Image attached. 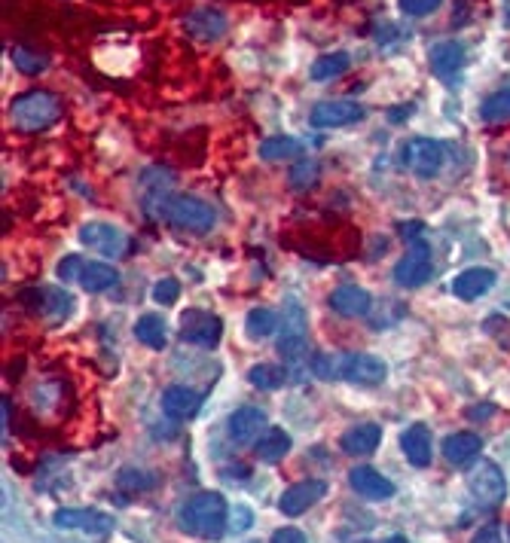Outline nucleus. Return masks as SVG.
<instances>
[{"instance_id": "f257e3e1", "label": "nucleus", "mask_w": 510, "mask_h": 543, "mask_svg": "<svg viewBox=\"0 0 510 543\" xmlns=\"http://www.w3.org/2000/svg\"><path fill=\"white\" fill-rule=\"evenodd\" d=\"M226 519H230V507H226L220 492H199L181 507V528L187 534L217 540L226 531Z\"/></svg>"}, {"instance_id": "f03ea898", "label": "nucleus", "mask_w": 510, "mask_h": 543, "mask_svg": "<svg viewBox=\"0 0 510 543\" xmlns=\"http://www.w3.org/2000/svg\"><path fill=\"white\" fill-rule=\"evenodd\" d=\"M10 119L19 132H43L62 119V101L46 89H31L13 98Z\"/></svg>"}, {"instance_id": "7ed1b4c3", "label": "nucleus", "mask_w": 510, "mask_h": 543, "mask_svg": "<svg viewBox=\"0 0 510 543\" xmlns=\"http://www.w3.org/2000/svg\"><path fill=\"white\" fill-rule=\"evenodd\" d=\"M165 220L175 223L178 229L205 235V232L214 229L217 211H214V205H208V202H202V199H196V196H175L172 202H168Z\"/></svg>"}, {"instance_id": "20e7f679", "label": "nucleus", "mask_w": 510, "mask_h": 543, "mask_svg": "<svg viewBox=\"0 0 510 543\" xmlns=\"http://www.w3.org/2000/svg\"><path fill=\"white\" fill-rule=\"evenodd\" d=\"M306 354V312L297 299L291 296L285 315H281V336H278V357L285 360H300Z\"/></svg>"}, {"instance_id": "39448f33", "label": "nucleus", "mask_w": 510, "mask_h": 543, "mask_svg": "<svg viewBox=\"0 0 510 543\" xmlns=\"http://www.w3.org/2000/svg\"><path fill=\"white\" fill-rule=\"evenodd\" d=\"M401 162L407 171H413L422 180L437 177V171L443 168V144L434 138H410L401 147Z\"/></svg>"}, {"instance_id": "423d86ee", "label": "nucleus", "mask_w": 510, "mask_h": 543, "mask_svg": "<svg viewBox=\"0 0 510 543\" xmlns=\"http://www.w3.org/2000/svg\"><path fill=\"white\" fill-rule=\"evenodd\" d=\"M468 489L471 498L483 507H498L507 498V479L504 473L492 464V461H480L471 473H468Z\"/></svg>"}, {"instance_id": "0eeeda50", "label": "nucleus", "mask_w": 510, "mask_h": 543, "mask_svg": "<svg viewBox=\"0 0 510 543\" xmlns=\"http://www.w3.org/2000/svg\"><path fill=\"white\" fill-rule=\"evenodd\" d=\"M388 376L385 360L373 357V354H339V379H346L352 385H364V388H376L382 385Z\"/></svg>"}, {"instance_id": "6e6552de", "label": "nucleus", "mask_w": 510, "mask_h": 543, "mask_svg": "<svg viewBox=\"0 0 510 543\" xmlns=\"http://www.w3.org/2000/svg\"><path fill=\"white\" fill-rule=\"evenodd\" d=\"M55 528L65 531H86V534H110L113 531V516L92 510V507H62L52 516Z\"/></svg>"}, {"instance_id": "1a4fd4ad", "label": "nucleus", "mask_w": 510, "mask_h": 543, "mask_svg": "<svg viewBox=\"0 0 510 543\" xmlns=\"http://www.w3.org/2000/svg\"><path fill=\"white\" fill-rule=\"evenodd\" d=\"M223 336V324L217 315L205 312V309H187L181 315V339L202 345V348H214Z\"/></svg>"}, {"instance_id": "9d476101", "label": "nucleus", "mask_w": 510, "mask_h": 543, "mask_svg": "<svg viewBox=\"0 0 510 543\" xmlns=\"http://www.w3.org/2000/svg\"><path fill=\"white\" fill-rule=\"evenodd\" d=\"M364 119V107L358 101H346V98H336V101H321L312 107L309 123L315 129H343Z\"/></svg>"}, {"instance_id": "9b49d317", "label": "nucleus", "mask_w": 510, "mask_h": 543, "mask_svg": "<svg viewBox=\"0 0 510 543\" xmlns=\"http://www.w3.org/2000/svg\"><path fill=\"white\" fill-rule=\"evenodd\" d=\"M80 241H83L86 248H92V251L110 257V260L123 257L126 248H129L126 232L117 229V226H110V223H86V226L80 229Z\"/></svg>"}, {"instance_id": "f8f14e48", "label": "nucleus", "mask_w": 510, "mask_h": 543, "mask_svg": "<svg viewBox=\"0 0 510 543\" xmlns=\"http://www.w3.org/2000/svg\"><path fill=\"white\" fill-rule=\"evenodd\" d=\"M431 278V248L425 241H413L410 251L394 266V281L401 287H422Z\"/></svg>"}, {"instance_id": "ddd939ff", "label": "nucleus", "mask_w": 510, "mask_h": 543, "mask_svg": "<svg viewBox=\"0 0 510 543\" xmlns=\"http://www.w3.org/2000/svg\"><path fill=\"white\" fill-rule=\"evenodd\" d=\"M324 492H327L324 479H303V482H297V486H291L288 492H281L278 510L285 516H300L309 507H315L324 498Z\"/></svg>"}, {"instance_id": "4468645a", "label": "nucleus", "mask_w": 510, "mask_h": 543, "mask_svg": "<svg viewBox=\"0 0 510 543\" xmlns=\"http://www.w3.org/2000/svg\"><path fill=\"white\" fill-rule=\"evenodd\" d=\"M184 28L193 40H202V43H214L226 34V28H230V22H226V16L214 7H199L193 10L187 19H184Z\"/></svg>"}, {"instance_id": "2eb2a0df", "label": "nucleus", "mask_w": 510, "mask_h": 543, "mask_svg": "<svg viewBox=\"0 0 510 543\" xmlns=\"http://www.w3.org/2000/svg\"><path fill=\"white\" fill-rule=\"evenodd\" d=\"M263 428H266V412L257 406H242L230 415V421H226V431H230L233 443H239V446L254 443Z\"/></svg>"}, {"instance_id": "dca6fc26", "label": "nucleus", "mask_w": 510, "mask_h": 543, "mask_svg": "<svg viewBox=\"0 0 510 543\" xmlns=\"http://www.w3.org/2000/svg\"><path fill=\"white\" fill-rule=\"evenodd\" d=\"M349 486L361 495V498H367V501H388V498H394V482L391 479H385L379 470H373V467H355L352 473H349Z\"/></svg>"}, {"instance_id": "f3484780", "label": "nucleus", "mask_w": 510, "mask_h": 543, "mask_svg": "<svg viewBox=\"0 0 510 543\" xmlns=\"http://www.w3.org/2000/svg\"><path fill=\"white\" fill-rule=\"evenodd\" d=\"M428 62H431V71L437 77L449 80L452 74H459L462 65H465V46L459 40H440V43L431 46Z\"/></svg>"}, {"instance_id": "a211bd4d", "label": "nucleus", "mask_w": 510, "mask_h": 543, "mask_svg": "<svg viewBox=\"0 0 510 543\" xmlns=\"http://www.w3.org/2000/svg\"><path fill=\"white\" fill-rule=\"evenodd\" d=\"M483 452V440L471 431H459V434H449L443 440V458L452 464V467H465L471 464L477 455Z\"/></svg>"}, {"instance_id": "6ab92c4d", "label": "nucleus", "mask_w": 510, "mask_h": 543, "mask_svg": "<svg viewBox=\"0 0 510 543\" xmlns=\"http://www.w3.org/2000/svg\"><path fill=\"white\" fill-rule=\"evenodd\" d=\"M330 309L336 315H346V318H358L370 312V293L364 287L355 284H343L330 293Z\"/></svg>"}, {"instance_id": "aec40b11", "label": "nucleus", "mask_w": 510, "mask_h": 543, "mask_svg": "<svg viewBox=\"0 0 510 543\" xmlns=\"http://www.w3.org/2000/svg\"><path fill=\"white\" fill-rule=\"evenodd\" d=\"M379 440H382V428H379V425H370V421H364V425H355V428H349L343 437H339V446H343L346 455L361 458V455L376 452V449H379Z\"/></svg>"}, {"instance_id": "412c9836", "label": "nucleus", "mask_w": 510, "mask_h": 543, "mask_svg": "<svg viewBox=\"0 0 510 543\" xmlns=\"http://www.w3.org/2000/svg\"><path fill=\"white\" fill-rule=\"evenodd\" d=\"M492 284H495V272L474 266V269H465L456 281H452V293L465 299V303H471V299H480L483 293H489Z\"/></svg>"}, {"instance_id": "4be33fe9", "label": "nucleus", "mask_w": 510, "mask_h": 543, "mask_svg": "<svg viewBox=\"0 0 510 543\" xmlns=\"http://www.w3.org/2000/svg\"><path fill=\"white\" fill-rule=\"evenodd\" d=\"M202 406V394L187 385H172L162 394V409L172 418H193Z\"/></svg>"}, {"instance_id": "5701e85b", "label": "nucleus", "mask_w": 510, "mask_h": 543, "mask_svg": "<svg viewBox=\"0 0 510 543\" xmlns=\"http://www.w3.org/2000/svg\"><path fill=\"white\" fill-rule=\"evenodd\" d=\"M401 449L413 467H428L431 464V431L425 425H410L401 437Z\"/></svg>"}, {"instance_id": "b1692460", "label": "nucleus", "mask_w": 510, "mask_h": 543, "mask_svg": "<svg viewBox=\"0 0 510 543\" xmlns=\"http://www.w3.org/2000/svg\"><path fill=\"white\" fill-rule=\"evenodd\" d=\"M120 281L117 269L107 266V263H86L83 272H80V287L86 293H101V290H110L113 284Z\"/></svg>"}, {"instance_id": "393cba45", "label": "nucleus", "mask_w": 510, "mask_h": 543, "mask_svg": "<svg viewBox=\"0 0 510 543\" xmlns=\"http://www.w3.org/2000/svg\"><path fill=\"white\" fill-rule=\"evenodd\" d=\"M349 68H352V55H349V52H330V55H321V58H318L309 74H312L315 83H327V80L343 77Z\"/></svg>"}, {"instance_id": "a878e982", "label": "nucleus", "mask_w": 510, "mask_h": 543, "mask_svg": "<svg viewBox=\"0 0 510 543\" xmlns=\"http://www.w3.org/2000/svg\"><path fill=\"white\" fill-rule=\"evenodd\" d=\"M300 153H303V144L297 138H288V135H275V138H266L260 144V159H266V162L294 159Z\"/></svg>"}, {"instance_id": "bb28decb", "label": "nucleus", "mask_w": 510, "mask_h": 543, "mask_svg": "<svg viewBox=\"0 0 510 543\" xmlns=\"http://www.w3.org/2000/svg\"><path fill=\"white\" fill-rule=\"evenodd\" d=\"M291 452V434L281 431V428H272L263 440H257V458L260 461H281Z\"/></svg>"}, {"instance_id": "cd10ccee", "label": "nucleus", "mask_w": 510, "mask_h": 543, "mask_svg": "<svg viewBox=\"0 0 510 543\" xmlns=\"http://www.w3.org/2000/svg\"><path fill=\"white\" fill-rule=\"evenodd\" d=\"M159 482V476L153 470H144V467H123L117 473V486L123 492H150Z\"/></svg>"}, {"instance_id": "c85d7f7f", "label": "nucleus", "mask_w": 510, "mask_h": 543, "mask_svg": "<svg viewBox=\"0 0 510 543\" xmlns=\"http://www.w3.org/2000/svg\"><path fill=\"white\" fill-rule=\"evenodd\" d=\"M480 116H483V123H507L510 119V89H498V92L486 95V101L480 104Z\"/></svg>"}, {"instance_id": "c756f323", "label": "nucleus", "mask_w": 510, "mask_h": 543, "mask_svg": "<svg viewBox=\"0 0 510 543\" xmlns=\"http://www.w3.org/2000/svg\"><path fill=\"white\" fill-rule=\"evenodd\" d=\"M135 336L147 348H165V321L159 315H141L135 324Z\"/></svg>"}, {"instance_id": "7c9ffc66", "label": "nucleus", "mask_w": 510, "mask_h": 543, "mask_svg": "<svg viewBox=\"0 0 510 543\" xmlns=\"http://www.w3.org/2000/svg\"><path fill=\"white\" fill-rule=\"evenodd\" d=\"M278 330V315L272 309H251L245 318V333L251 339H266Z\"/></svg>"}, {"instance_id": "2f4dec72", "label": "nucleus", "mask_w": 510, "mask_h": 543, "mask_svg": "<svg viewBox=\"0 0 510 543\" xmlns=\"http://www.w3.org/2000/svg\"><path fill=\"white\" fill-rule=\"evenodd\" d=\"M248 382H251L254 388H260V391H275V388H281V385L288 382V373L281 370V367L257 364V367H251V373H248Z\"/></svg>"}, {"instance_id": "473e14b6", "label": "nucleus", "mask_w": 510, "mask_h": 543, "mask_svg": "<svg viewBox=\"0 0 510 543\" xmlns=\"http://www.w3.org/2000/svg\"><path fill=\"white\" fill-rule=\"evenodd\" d=\"M10 58H13L16 71L31 74V77L49 68V58H46V55H40V52H34V49H25V46H16V49L10 52Z\"/></svg>"}, {"instance_id": "72a5a7b5", "label": "nucleus", "mask_w": 510, "mask_h": 543, "mask_svg": "<svg viewBox=\"0 0 510 543\" xmlns=\"http://www.w3.org/2000/svg\"><path fill=\"white\" fill-rule=\"evenodd\" d=\"M43 309H46V315H49L52 321H65V318L74 312V299H71V293H65V290H46Z\"/></svg>"}, {"instance_id": "f704fd0d", "label": "nucleus", "mask_w": 510, "mask_h": 543, "mask_svg": "<svg viewBox=\"0 0 510 543\" xmlns=\"http://www.w3.org/2000/svg\"><path fill=\"white\" fill-rule=\"evenodd\" d=\"M318 162L315 159H300L294 168H291V174H288V184L294 187V190H309V187H315L318 184Z\"/></svg>"}, {"instance_id": "c9c22d12", "label": "nucleus", "mask_w": 510, "mask_h": 543, "mask_svg": "<svg viewBox=\"0 0 510 543\" xmlns=\"http://www.w3.org/2000/svg\"><path fill=\"white\" fill-rule=\"evenodd\" d=\"M153 303H159V306H175V299L181 296V284L175 281V278H162V281H156L153 284Z\"/></svg>"}, {"instance_id": "e433bc0d", "label": "nucleus", "mask_w": 510, "mask_h": 543, "mask_svg": "<svg viewBox=\"0 0 510 543\" xmlns=\"http://www.w3.org/2000/svg\"><path fill=\"white\" fill-rule=\"evenodd\" d=\"M312 373L324 382L339 379V354H315L312 360Z\"/></svg>"}, {"instance_id": "4c0bfd02", "label": "nucleus", "mask_w": 510, "mask_h": 543, "mask_svg": "<svg viewBox=\"0 0 510 543\" xmlns=\"http://www.w3.org/2000/svg\"><path fill=\"white\" fill-rule=\"evenodd\" d=\"M440 4H443V0H398L401 13H404V16H413V19H425V16H431V13H437Z\"/></svg>"}, {"instance_id": "58836bf2", "label": "nucleus", "mask_w": 510, "mask_h": 543, "mask_svg": "<svg viewBox=\"0 0 510 543\" xmlns=\"http://www.w3.org/2000/svg\"><path fill=\"white\" fill-rule=\"evenodd\" d=\"M471 543H507V540H504V528H501L498 522H489V525H483V528L474 534Z\"/></svg>"}, {"instance_id": "ea45409f", "label": "nucleus", "mask_w": 510, "mask_h": 543, "mask_svg": "<svg viewBox=\"0 0 510 543\" xmlns=\"http://www.w3.org/2000/svg\"><path fill=\"white\" fill-rule=\"evenodd\" d=\"M83 260L77 257V254H71V257H65L62 263H59V275L65 278V281H80V272H83Z\"/></svg>"}, {"instance_id": "a19ab883", "label": "nucleus", "mask_w": 510, "mask_h": 543, "mask_svg": "<svg viewBox=\"0 0 510 543\" xmlns=\"http://www.w3.org/2000/svg\"><path fill=\"white\" fill-rule=\"evenodd\" d=\"M269 543H309V540H306V534L300 528L288 525V528H278Z\"/></svg>"}, {"instance_id": "79ce46f5", "label": "nucleus", "mask_w": 510, "mask_h": 543, "mask_svg": "<svg viewBox=\"0 0 510 543\" xmlns=\"http://www.w3.org/2000/svg\"><path fill=\"white\" fill-rule=\"evenodd\" d=\"M254 519H251V510L245 507V504H239V507H233V519H230V525H233V531H245L248 525H251Z\"/></svg>"}, {"instance_id": "37998d69", "label": "nucleus", "mask_w": 510, "mask_h": 543, "mask_svg": "<svg viewBox=\"0 0 510 543\" xmlns=\"http://www.w3.org/2000/svg\"><path fill=\"white\" fill-rule=\"evenodd\" d=\"M422 229H425V226H422L419 220H410V223H401V229H398V232H401V238H410V241H419Z\"/></svg>"}, {"instance_id": "c03bdc74", "label": "nucleus", "mask_w": 510, "mask_h": 543, "mask_svg": "<svg viewBox=\"0 0 510 543\" xmlns=\"http://www.w3.org/2000/svg\"><path fill=\"white\" fill-rule=\"evenodd\" d=\"M492 412H495V406H471V409H468V418L477 421V415H492Z\"/></svg>"}, {"instance_id": "a18cd8bd", "label": "nucleus", "mask_w": 510, "mask_h": 543, "mask_svg": "<svg viewBox=\"0 0 510 543\" xmlns=\"http://www.w3.org/2000/svg\"><path fill=\"white\" fill-rule=\"evenodd\" d=\"M385 543H410V540H407V537H388Z\"/></svg>"}]
</instances>
